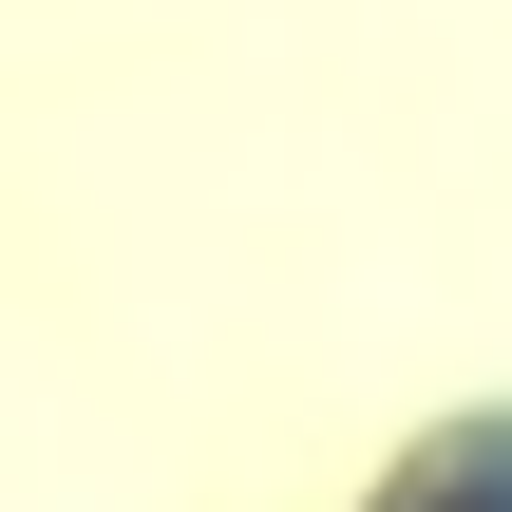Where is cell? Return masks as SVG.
<instances>
[{
    "mask_svg": "<svg viewBox=\"0 0 512 512\" xmlns=\"http://www.w3.org/2000/svg\"><path fill=\"white\" fill-rule=\"evenodd\" d=\"M456 512H512V494H456Z\"/></svg>",
    "mask_w": 512,
    "mask_h": 512,
    "instance_id": "1",
    "label": "cell"
}]
</instances>
